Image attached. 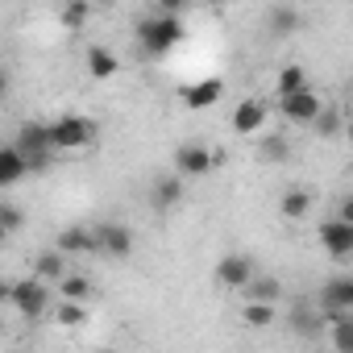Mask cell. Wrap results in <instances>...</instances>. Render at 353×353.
Wrapping results in <instances>:
<instances>
[{"mask_svg": "<svg viewBox=\"0 0 353 353\" xmlns=\"http://www.w3.org/2000/svg\"><path fill=\"white\" fill-rule=\"evenodd\" d=\"M137 42L145 54H166L170 46H179L183 42V17H174V13H154L137 26Z\"/></svg>", "mask_w": 353, "mask_h": 353, "instance_id": "1", "label": "cell"}, {"mask_svg": "<svg viewBox=\"0 0 353 353\" xmlns=\"http://www.w3.org/2000/svg\"><path fill=\"white\" fill-rule=\"evenodd\" d=\"M46 133H50V145H54V150H83V145H92L96 125H92L88 117H79V112H67V117L50 121Z\"/></svg>", "mask_w": 353, "mask_h": 353, "instance_id": "2", "label": "cell"}, {"mask_svg": "<svg viewBox=\"0 0 353 353\" xmlns=\"http://www.w3.org/2000/svg\"><path fill=\"white\" fill-rule=\"evenodd\" d=\"M9 303L21 312V320H42L46 307H50V283H42L38 274H34V279H21V283H13V291H9Z\"/></svg>", "mask_w": 353, "mask_h": 353, "instance_id": "3", "label": "cell"}, {"mask_svg": "<svg viewBox=\"0 0 353 353\" xmlns=\"http://www.w3.org/2000/svg\"><path fill=\"white\" fill-rule=\"evenodd\" d=\"M13 145L21 150V158L30 162V170H42V166L54 158V145H50V133H46V125H42V121L21 125V129H17V137H13Z\"/></svg>", "mask_w": 353, "mask_h": 353, "instance_id": "4", "label": "cell"}, {"mask_svg": "<svg viewBox=\"0 0 353 353\" xmlns=\"http://www.w3.org/2000/svg\"><path fill=\"white\" fill-rule=\"evenodd\" d=\"M216 166V150L200 145V141H183L174 150V174H183V179H200Z\"/></svg>", "mask_w": 353, "mask_h": 353, "instance_id": "5", "label": "cell"}, {"mask_svg": "<svg viewBox=\"0 0 353 353\" xmlns=\"http://www.w3.org/2000/svg\"><path fill=\"white\" fill-rule=\"evenodd\" d=\"M279 112H283V121H291V125H312L316 112H320V96H316L312 88L287 92V96H279Z\"/></svg>", "mask_w": 353, "mask_h": 353, "instance_id": "6", "label": "cell"}, {"mask_svg": "<svg viewBox=\"0 0 353 353\" xmlns=\"http://www.w3.org/2000/svg\"><path fill=\"white\" fill-rule=\"evenodd\" d=\"M188 179L183 174H158V179L150 183V208L154 212H170V208H179L183 204V196H188V188H183Z\"/></svg>", "mask_w": 353, "mask_h": 353, "instance_id": "7", "label": "cell"}, {"mask_svg": "<svg viewBox=\"0 0 353 353\" xmlns=\"http://www.w3.org/2000/svg\"><path fill=\"white\" fill-rule=\"evenodd\" d=\"M254 274H258V270H254V258H250V254H225V258L216 262V283H221L225 291H241Z\"/></svg>", "mask_w": 353, "mask_h": 353, "instance_id": "8", "label": "cell"}, {"mask_svg": "<svg viewBox=\"0 0 353 353\" xmlns=\"http://www.w3.org/2000/svg\"><path fill=\"white\" fill-rule=\"evenodd\" d=\"M96 229V241H100V258H129L133 254V233L125 225H112V221H100L92 225Z\"/></svg>", "mask_w": 353, "mask_h": 353, "instance_id": "9", "label": "cell"}, {"mask_svg": "<svg viewBox=\"0 0 353 353\" xmlns=\"http://www.w3.org/2000/svg\"><path fill=\"white\" fill-rule=\"evenodd\" d=\"M320 245H324L332 258H349V254H353V221H341V216L324 221V225H320Z\"/></svg>", "mask_w": 353, "mask_h": 353, "instance_id": "10", "label": "cell"}, {"mask_svg": "<svg viewBox=\"0 0 353 353\" xmlns=\"http://www.w3.org/2000/svg\"><path fill=\"white\" fill-rule=\"evenodd\" d=\"M54 250H63V254H100V241H96V229H88V225H67V229L54 237Z\"/></svg>", "mask_w": 353, "mask_h": 353, "instance_id": "11", "label": "cell"}, {"mask_svg": "<svg viewBox=\"0 0 353 353\" xmlns=\"http://www.w3.org/2000/svg\"><path fill=\"white\" fill-rule=\"evenodd\" d=\"M266 117H270V108H266L262 100H241V104L233 108V129H237L241 137H254V133L266 125Z\"/></svg>", "mask_w": 353, "mask_h": 353, "instance_id": "12", "label": "cell"}, {"mask_svg": "<svg viewBox=\"0 0 353 353\" xmlns=\"http://www.w3.org/2000/svg\"><path fill=\"white\" fill-rule=\"evenodd\" d=\"M221 92H225V83H221V79H200V83L183 88V92H179V100H183V108L200 112V108H212V104L221 100Z\"/></svg>", "mask_w": 353, "mask_h": 353, "instance_id": "13", "label": "cell"}, {"mask_svg": "<svg viewBox=\"0 0 353 353\" xmlns=\"http://www.w3.org/2000/svg\"><path fill=\"white\" fill-rule=\"evenodd\" d=\"M88 79H112L121 75V54H112L108 46H88Z\"/></svg>", "mask_w": 353, "mask_h": 353, "instance_id": "14", "label": "cell"}, {"mask_svg": "<svg viewBox=\"0 0 353 353\" xmlns=\"http://www.w3.org/2000/svg\"><path fill=\"white\" fill-rule=\"evenodd\" d=\"M30 174V162L21 158L17 145H0V188H13Z\"/></svg>", "mask_w": 353, "mask_h": 353, "instance_id": "15", "label": "cell"}, {"mask_svg": "<svg viewBox=\"0 0 353 353\" xmlns=\"http://www.w3.org/2000/svg\"><path fill=\"white\" fill-rule=\"evenodd\" d=\"M34 274L54 287V283L67 274V254H63V250H42V254L34 258Z\"/></svg>", "mask_w": 353, "mask_h": 353, "instance_id": "16", "label": "cell"}, {"mask_svg": "<svg viewBox=\"0 0 353 353\" xmlns=\"http://www.w3.org/2000/svg\"><path fill=\"white\" fill-rule=\"evenodd\" d=\"M320 307H353V274L328 279V287L320 295Z\"/></svg>", "mask_w": 353, "mask_h": 353, "instance_id": "17", "label": "cell"}, {"mask_svg": "<svg viewBox=\"0 0 353 353\" xmlns=\"http://www.w3.org/2000/svg\"><path fill=\"white\" fill-rule=\"evenodd\" d=\"M307 208H312V196H307L303 188H287V192H283V200H279V212H283L287 221H303V216H307Z\"/></svg>", "mask_w": 353, "mask_h": 353, "instance_id": "18", "label": "cell"}, {"mask_svg": "<svg viewBox=\"0 0 353 353\" xmlns=\"http://www.w3.org/2000/svg\"><path fill=\"white\" fill-rule=\"evenodd\" d=\"M291 328H295L299 336H320L328 324H324V312H320V307H316V312H312V307H299V312H291Z\"/></svg>", "mask_w": 353, "mask_h": 353, "instance_id": "19", "label": "cell"}, {"mask_svg": "<svg viewBox=\"0 0 353 353\" xmlns=\"http://www.w3.org/2000/svg\"><path fill=\"white\" fill-rule=\"evenodd\" d=\"M88 17H92V5H88V0H67V5H63V13H59V21H63V30H83L88 26Z\"/></svg>", "mask_w": 353, "mask_h": 353, "instance_id": "20", "label": "cell"}, {"mask_svg": "<svg viewBox=\"0 0 353 353\" xmlns=\"http://www.w3.org/2000/svg\"><path fill=\"white\" fill-rule=\"evenodd\" d=\"M54 320H59L63 328H79V324H88V303H79V299H63V303L54 307Z\"/></svg>", "mask_w": 353, "mask_h": 353, "instance_id": "21", "label": "cell"}, {"mask_svg": "<svg viewBox=\"0 0 353 353\" xmlns=\"http://www.w3.org/2000/svg\"><path fill=\"white\" fill-rule=\"evenodd\" d=\"M54 287H59L63 299H79V303H88V295H92V283H88L83 274H63Z\"/></svg>", "mask_w": 353, "mask_h": 353, "instance_id": "22", "label": "cell"}, {"mask_svg": "<svg viewBox=\"0 0 353 353\" xmlns=\"http://www.w3.org/2000/svg\"><path fill=\"white\" fill-rule=\"evenodd\" d=\"M241 320H245L250 328H266V324L274 320V303H266V299H245Z\"/></svg>", "mask_w": 353, "mask_h": 353, "instance_id": "23", "label": "cell"}, {"mask_svg": "<svg viewBox=\"0 0 353 353\" xmlns=\"http://www.w3.org/2000/svg\"><path fill=\"white\" fill-rule=\"evenodd\" d=\"M241 295H245V299H266V303H274V299H279V283H274V279H258V274H254V279L241 287Z\"/></svg>", "mask_w": 353, "mask_h": 353, "instance_id": "24", "label": "cell"}, {"mask_svg": "<svg viewBox=\"0 0 353 353\" xmlns=\"http://www.w3.org/2000/svg\"><path fill=\"white\" fill-rule=\"evenodd\" d=\"M295 30H299V13L295 9H283V5L270 9V34L283 38V34H295Z\"/></svg>", "mask_w": 353, "mask_h": 353, "instance_id": "25", "label": "cell"}, {"mask_svg": "<svg viewBox=\"0 0 353 353\" xmlns=\"http://www.w3.org/2000/svg\"><path fill=\"white\" fill-rule=\"evenodd\" d=\"M312 129H316L320 137H332V133H341V108H328V104H320V112H316Z\"/></svg>", "mask_w": 353, "mask_h": 353, "instance_id": "26", "label": "cell"}, {"mask_svg": "<svg viewBox=\"0 0 353 353\" xmlns=\"http://www.w3.org/2000/svg\"><path fill=\"white\" fill-rule=\"evenodd\" d=\"M299 88H307V75H303V67H283L279 71V96H287V92H299Z\"/></svg>", "mask_w": 353, "mask_h": 353, "instance_id": "27", "label": "cell"}, {"mask_svg": "<svg viewBox=\"0 0 353 353\" xmlns=\"http://www.w3.org/2000/svg\"><path fill=\"white\" fill-rule=\"evenodd\" d=\"M328 328H332V345H336V353H353V316H349V320H332Z\"/></svg>", "mask_w": 353, "mask_h": 353, "instance_id": "28", "label": "cell"}, {"mask_svg": "<svg viewBox=\"0 0 353 353\" xmlns=\"http://www.w3.org/2000/svg\"><path fill=\"white\" fill-rule=\"evenodd\" d=\"M0 225H5L9 233H17V229L26 225V212H21L17 204H0Z\"/></svg>", "mask_w": 353, "mask_h": 353, "instance_id": "29", "label": "cell"}, {"mask_svg": "<svg viewBox=\"0 0 353 353\" xmlns=\"http://www.w3.org/2000/svg\"><path fill=\"white\" fill-rule=\"evenodd\" d=\"M192 5V0H158V13H174V17H183V9Z\"/></svg>", "mask_w": 353, "mask_h": 353, "instance_id": "30", "label": "cell"}, {"mask_svg": "<svg viewBox=\"0 0 353 353\" xmlns=\"http://www.w3.org/2000/svg\"><path fill=\"white\" fill-rule=\"evenodd\" d=\"M5 96H9V71L0 67V100H5Z\"/></svg>", "mask_w": 353, "mask_h": 353, "instance_id": "31", "label": "cell"}, {"mask_svg": "<svg viewBox=\"0 0 353 353\" xmlns=\"http://www.w3.org/2000/svg\"><path fill=\"white\" fill-rule=\"evenodd\" d=\"M9 291H13V283H9V279H0V303H9Z\"/></svg>", "mask_w": 353, "mask_h": 353, "instance_id": "32", "label": "cell"}, {"mask_svg": "<svg viewBox=\"0 0 353 353\" xmlns=\"http://www.w3.org/2000/svg\"><path fill=\"white\" fill-rule=\"evenodd\" d=\"M5 241H9V229H5V225H0V245H5Z\"/></svg>", "mask_w": 353, "mask_h": 353, "instance_id": "33", "label": "cell"}]
</instances>
